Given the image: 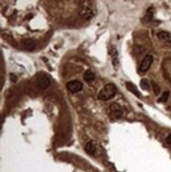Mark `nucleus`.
<instances>
[{
	"instance_id": "f257e3e1",
	"label": "nucleus",
	"mask_w": 171,
	"mask_h": 172,
	"mask_svg": "<svg viewBox=\"0 0 171 172\" xmlns=\"http://www.w3.org/2000/svg\"><path fill=\"white\" fill-rule=\"evenodd\" d=\"M116 92H117V90H116L115 85H113V83H107L103 89L101 90V92L98 93V99L101 100L111 99L116 94Z\"/></svg>"
},
{
	"instance_id": "f03ea898",
	"label": "nucleus",
	"mask_w": 171,
	"mask_h": 172,
	"mask_svg": "<svg viewBox=\"0 0 171 172\" xmlns=\"http://www.w3.org/2000/svg\"><path fill=\"white\" fill-rule=\"evenodd\" d=\"M152 63H153V57L152 55H146L142 59V63H141V68H139V72L145 73L149 70V68L151 67Z\"/></svg>"
},
{
	"instance_id": "7ed1b4c3",
	"label": "nucleus",
	"mask_w": 171,
	"mask_h": 172,
	"mask_svg": "<svg viewBox=\"0 0 171 172\" xmlns=\"http://www.w3.org/2000/svg\"><path fill=\"white\" fill-rule=\"evenodd\" d=\"M82 87H84L82 83L80 82H78V80H72V82H69L66 83V89L72 93H77V92H79V91H82Z\"/></svg>"
},
{
	"instance_id": "20e7f679",
	"label": "nucleus",
	"mask_w": 171,
	"mask_h": 172,
	"mask_svg": "<svg viewBox=\"0 0 171 172\" xmlns=\"http://www.w3.org/2000/svg\"><path fill=\"white\" fill-rule=\"evenodd\" d=\"M50 83H51V80H50V78L48 77L46 74H40V75L38 76V87L41 90L48 89Z\"/></svg>"
},
{
	"instance_id": "39448f33",
	"label": "nucleus",
	"mask_w": 171,
	"mask_h": 172,
	"mask_svg": "<svg viewBox=\"0 0 171 172\" xmlns=\"http://www.w3.org/2000/svg\"><path fill=\"white\" fill-rule=\"evenodd\" d=\"M158 38L161 41H163L164 44L171 47V33L166 32V31H161V32L158 33Z\"/></svg>"
},
{
	"instance_id": "423d86ee",
	"label": "nucleus",
	"mask_w": 171,
	"mask_h": 172,
	"mask_svg": "<svg viewBox=\"0 0 171 172\" xmlns=\"http://www.w3.org/2000/svg\"><path fill=\"white\" fill-rule=\"evenodd\" d=\"M122 115H123L122 108H120L117 104H113L112 106H111V116H112V118L118 119L122 117Z\"/></svg>"
},
{
	"instance_id": "0eeeda50",
	"label": "nucleus",
	"mask_w": 171,
	"mask_h": 172,
	"mask_svg": "<svg viewBox=\"0 0 171 172\" xmlns=\"http://www.w3.org/2000/svg\"><path fill=\"white\" fill-rule=\"evenodd\" d=\"M22 44H23L25 50H27V51H34L35 48H36V42H35V40L31 39V38H27V39L23 40Z\"/></svg>"
},
{
	"instance_id": "6e6552de",
	"label": "nucleus",
	"mask_w": 171,
	"mask_h": 172,
	"mask_svg": "<svg viewBox=\"0 0 171 172\" xmlns=\"http://www.w3.org/2000/svg\"><path fill=\"white\" fill-rule=\"evenodd\" d=\"M79 15L82 16V18H85V19H91L94 16V13H93V11H92L91 9L85 8V9H82V11H80Z\"/></svg>"
},
{
	"instance_id": "1a4fd4ad",
	"label": "nucleus",
	"mask_w": 171,
	"mask_h": 172,
	"mask_svg": "<svg viewBox=\"0 0 171 172\" xmlns=\"http://www.w3.org/2000/svg\"><path fill=\"white\" fill-rule=\"evenodd\" d=\"M126 88H127L130 92H132L134 95H136L137 97H141V93H139V90L136 89V87L134 86V83H132L130 82H126Z\"/></svg>"
},
{
	"instance_id": "9d476101",
	"label": "nucleus",
	"mask_w": 171,
	"mask_h": 172,
	"mask_svg": "<svg viewBox=\"0 0 171 172\" xmlns=\"http://www.w3.org/2000/svg\"><path fill=\"white\" fill-rule=\"evenodd\" d=\"M95 79V74L91 70H87L84 73V80L87 82H93Z\"/></svg>"
},
{
	"instance_id": "9b49d317",
	"label": "nucleus",
	"mask_w": 171,
	"mask_h": 172,
	"mask_svg": "<svg viewBox=\"0 0 171 172\" xmlns=\"http://www.w3.org/2000/svg\"><path fill=\"white\" fill-rule=\"evenodd\" d=\"M85 149H86V152H87L88 154L93 155L95 153V150H96V148H95V146H94L93 143L89 142V143H87V144H86Z\"/></svg>"
},
{
	"instance_id": "f8f14e48",
	"label": "nucleus",
	"mask_w": 171,
	"mask_h": 172,
	"mask_svg": "<svg viewBox=\"0 0 171 172\" xmlns=\"http://www.w3.org/2000/svg\"><path fill=\"white\" fill-rule=\"evenodd\" d=\"M141 88L145 91H148L150 89V82H149V80L146 79V78H142L141 80Z\"/></svg>"
},
{
	"instance_id": "ddd939ff",
	"label": "nucleus",
	"mask_w": 171,
	"mask_h": 172,
	"mask_svg": "<svg viewBox=\"0 0 171 172\" xmlns=\"http://www.w3.org/2000/svg\"><path fill=\"white\" fill-rule=\"evenodd\" d=\"M112 63L115 68L118 66V55H117V51H116L115 49H114L112 52Z\"/></svg>"
},
{
	"instance_id": "4468645a",
	"label": "nucleus",
	"mask_w": 171,
	"mask_h": 172,
	"mask_svg": "<svg viewBox=\"0 0 171 172\" xmlns=\"http://www.w3.org/2000/svg\"><path fill=\"white\" fill-rule=\"evenodd\" d=\"M168 97H169V92H165L163 95H162V97L158 99V102H166L168 100Z\"/></svg>"
},
{
	"instance_id": "2eb2a0df",
	"label": "nucleus",
	"mask_w": 171,
	"mask_h": 172,
	"mask_svg": "<svg viewBox=\"0 0 171 172\" xmlns=\"http://www.w3.org/2000/svg\"><path fill=\"white\" fill-rule=\"evenodd\" d=\"M151 85H152V87H153L154 94H155V95H158V93H160V87H158V86L156 85V83L154 82H151Z\"/></svg>"
},
{
	"instance_id": "dca6fc26",
	"label": "nucleus",
	"mask_w": 171,
	"mask_h": 172,
	"mask_svg": "<svg viewBox=\"0 0 171 172\" xmlns=\"http://www.w3.org/2000/svg\"><path fill=\"white\" fill-rule=\"evenodd\" d=\"M167 143H168L169 145H171V133L167 136Z\"/></svg>"
},
{
	"instance_id": "f3484780",
	"label": "nucleus",
	"mask_w": 171,
	"mask_h": 172,
	"mask_svg": "<svg viewBox=\"0 0 171 172\" xmlns=\"http://www.w3.org/2000/svg\"><path fill=\"white\" fill-rule=\"evenodd\" d=\"M11 78H12V82H16V76L11 74Z\"/></svg>"
}]
</instances>
